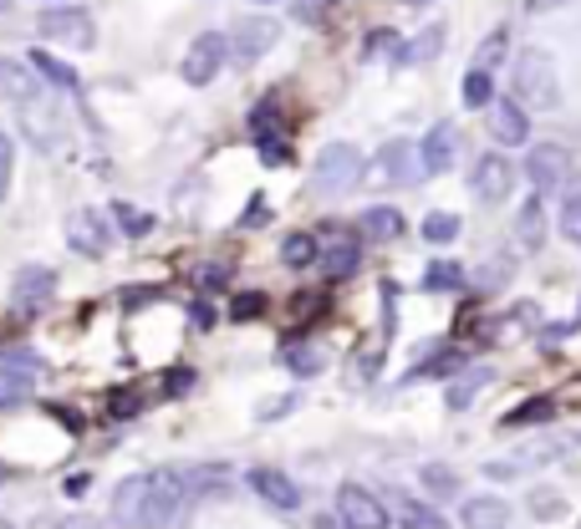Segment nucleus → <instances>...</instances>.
<instances>
[{
	"label": "nucleus",
	"mask_w": 581,
	"mask_h": 529,
	"mask_svg": "<svg viewBox=\"0 0 581 529\" xmlns=\"http://www.w3.org/2000/svg\"><path fill=\"white\" fill-rule=\"evenodd\" d=\"M515 103H521V107H541V113H551V107L561 103V82H556L551 51L531 46V51H521V57H515Z\"/></svg>",
	"instance_id": "1"
},
{
	"label": "nucleus",
	"mask_w": 581,
	"mask_h": 529,
	"mask_svg": "<svg viewBox=\"0 0 581 529\" xmlns=\"http://www.w3.org/2000/svg\"><path fill=\"white\" fill-rule=\"evenodd\" d=\"M362 153L352 143H327L322 153H316V193H347V189H358V178H362Z\"/></svg>",
	"instance_id": "2"
},
{
	"label": "nucleus",
	"mask_w": 581,
	"mask_h": 529,
	"mask_svg": "<svg viewBox=\"0 0 581 529\" xmlns=\"http://www.w3.org/2000/svg\"><path fill=\"white\" fill-rule=\"evenodd\" d=\"M230 61V36H220V31H205V36H194V46L184 51V82L189 87H209L214 77H220V67Z\"/></svg>",
	"instance_id": "3"
},
{
	"label": "nucleus",
	"mask_w": 581,
	"mask_h": 529,
	"mask_svg": "<svg viewBox=\"0 0 581 529\" xmlns=\"http://www.w3.org/2000/svg\"><path fill=\"white\" fill-rule=\"evenodd\" d=\"M36 387H42V362H36V356L31 352L0 356V408H21V402H31Z\"/></svg>",
	"instance_id": "4"
},
{
	"label": "nucleus",
	"mask_w": 581,
	"mask_h": 529,
	"mask_svg": "<svg viewBox=\"0 0 581 529\" xmlns=\"http://www.w3.org/2000/svg\"><path fill=\"white\" fill-rule=\"evenodd\" d=\"M469 189H475L479 204H506L510 189H515V163L506 153H485L469 174Z\"/></svg>",
	"instance_id": "5"
},
{
	"label": "nucleus",
	"mask_w": 581,
	"mask_h": 529,
	"mask_svg": "<svg viewBox=\"0 0 581 529\" xmlns=\"http://www.w3.org/2000/svg\"><path fill=\"white\" fill-rule=\"evenodd\" d=\"M276 36H281V26L266 21V15L235 21V31H230V61H235V67H251V61H260L270 46H276Z\"/></svg>",
	"instance_id": "6"
},
{
	"label": "nucleus",
	"mask_w": 581,
	"mask_h": 529,
	"mask_svg": "<svg viewBox=\"0 0 581 529\" xmlns=\"http://www.w3.org/2000/svg\"><path fill=\"white\" fill-rule=\"evenodd\" d=\"M337 519H342L347 529H387V509L377 494H368L362 484H342L337 489Z\"/></svg>",
	"instance_id": "7"
},
{
	"label": "nucleus",
	"mask_w": 581,
	"mask_h": 529,
	"mask_svg": "<svg viewBox=\"0 0 581 529\" xmlns=\"http://www.w3.org/2000/svg\"><path fill=\"white\" fill-rule=\"evenodd\" d=\"M567 174H571V153L561 143H536V148H531V158H525V178H531V189H536V193L561 189Z\"/></svg>",
	"instance_id": "8"
},
{
	"label": "nucleus",
	"mask_w": 581,
	"mask_h": 529,
	"mask_svg": "<svg viewBox=\"0 0 581 529\" xmlns=\"http://www.w3.org/2000/svg\"><path fill=\"white\" fill-rule=\"evenodd\" d=\"M107 239H113V224H107L103 209H72V220H67V245H72L77 255L97 260V255L107 250Z\"/></svg>",
	"instance_id": "9"
},
{
	"label": "nucleus",
	"mask_w": 581,
	"mask_h": 529,
	"mask_svg": "<svg viewBox=\"0 0 581 529\" xmlns=\"http://www.w3.org/2000/svg\"><path fill=\"white\" fill-rule=\"evenodd\" d=\"M36 26H42L46 42L77 46V51H88V46L97 42V31H92V15H88V11H77V5H67V11H46Z\"/></svg>",
	"instance_id": "10"
},
{
	"label": "nucleus",
	"mask_w": 581,
	"mask_h": 529,
	"mask_svg": "<svg viewBox=\"0 0 581 529\" xmlns=\"http://www.w3.org/2000/svg\"><path fill=\"white\" fill-rule=\"evenodd\" d=\"M377 178L383 184H418V178H429L423 174V158H418V148L408 143V138H398V143H383V153H377Z\"/></svg>",
	"instance_id": "11"
},
{
	"label": "nucleus",
	"mask_w": 581,
	"mask_h": 529,
	"mask_svg": "<svg viewBox=\"0 0 581 529\" xmlns=\"http://www.w3.org/2000/svg\"><path fill=\"white\" fill-rule=\"evenodd\" d=\"M567 448H577V433H551V438H541V443H525L515 463H490V473H495V479H510V473L536 469V463H556Z\"/></svg>",
	"instance_id": "12"
},
{
	"label": "nucleus",
	"mask_w": 581,
	"mask_h": 529,
	"mask_svg": "<svg viewBox=\"0 0 581 529\" xmlns=\"http://www.w3.org/2000/svg\"><path fill=\"white\" fill-rule=\"evenodd\" d=\"M143 509H149V473H133L113 489V525L143 529Z\"/></svg>",
	"instance_id": "13"
},
{
	"label": "nucleus",
	"mask_w": 581,
	"mask_h": 529,
	"mask_svg": "<svg viewBox=\"0 0 581 529\" xmlns=\"http://www.w3.org/2000/svg\"><path fill=\"white\" fill-rule=\"evenodd\" d=\"M490 138L500 148H521L531 138V118H525V107L515 97H495L490 107Z\"/></svg>",
	"instance_id": "14"
},
{
	"label": "nucleus",
	"mask_w": 581,
	"mask_h": 529,
	"mask_svg": "<svg viewBox=\"0 0 581 529\" xmlns=\"http://www.w3.org/2000/svg\"><path fill=\"white\" fill-rule=\"evenodd\" d=\"M245 479H251V489L270 504V509H286V515H291V509H301V489L291 484V473L266 469V463H260V469H251Z\"/></svg>",
	"instance_id": "15"
},
{
	"label": "nucleus",
	"mask_w": 581,
	"mask_h": 529,
	"mask_svg": "<svg viewBox=\"0 0 581 529\" xmlns=\"http://www.w3.org/2000/svg\"><path fill=\"white\" fill-rule=\"evenodd\" d=\"M418 158H423V174H449L454 168V158H460V132L449 128V122H439V128L423 132V143H418Z\"/></svg>",
	"instance_id": "16"
},
{
	"label": "nucleus",
	"mask_w": 581,
	"mask_h": 529,
	"mask_svg": "<svg viewBox=\"0 0 581 529\" xmlns=\"http://www.w3.org/2000/svg\"><path fill=\"white\" fill-rule=\"evenodd\" d=\"M51 291H57V275H51L46 264H26L11 285V301H15V310H36L51 301Z\"/></svg>",
	"instance_id": "17"
},
{
	"label": "nucleus",
	"mask_w": 581,
	"mask_h": 529,
	"mask_svg": "<svg viewBox=\"0 0 581 529\" xmlns=\"http://www.w3.org/2000/svg\"><path fill=\"white\" fill-rule=\"evenodd\" d=\"M515 235H521L525 250H541L546 245V193H531L515 214Z\"/></svg>",
	"instance_id": "18"
},
{
	"label": "nucleus",
	"mask_w": 581,
	"mask_h": 529,
	"mask_svg": "<svg viewBox=\"0 0 581 529\" xmlns=\"http://www.w3.org/2000/svg\"><path fill=\"white\" fill-rule=\"evenodd\" d=\"M358 235H362V239H373V245H383V239H398V235H403V209H387V204L362 209Z\"/></svg>",
	"instance_id": "19"
},
{
	"label": "nucleus",
	"mask_w": 581,
	"mask_h": 529,
	"mask_svg": "<svg viewBox=\"0 0 581 529\" xmlns=\"http://www.w3.org/2000/svg\"><path fill=\"white\" fill-rule=\"evenodd\" d=\"M0 103H11V107L36 103V82H31V72L21 61H0Z\"/></svg>",
	"instance_id": "20"
},
{
	"label": "nucleus",
	"mask_w": 581,
	"mask_h": 529,
	"mask_svg": "<svg viewBox=\"0 0 581 529\" xmlns=\"http://www.w3.org/2000/svg\"><path fill=\"white\" fill-rule=\"evenodd\" d=\"M464 529H506L510 525V504L506 499H469L460 509Z\"/></svg>",
	"instance_id": "21"
},
{
	"label": "nucleus",
	"mask_w": 581,
	"mask_h": 529,
	"mask_svg": "<svg viewBox=\"0 0 581 529\" xmlns=\"http://www.w3.org/2000/svg\"><path fill=\"white\" fill-rule=\"evenodd\" d=\"M31 72L36 77H46V82H51V87H61V92H77L82 87V77H77V67H67V61L61 57H51V51H31Z\"/></svg>",
	"instance_id": "22"
},
{
	"label": "nucleus",
	"mask_w": 581,
	"mask_h": 529,
	"mask_svg": "<svg viewBox=\"0 0 581 529\" xmlns=\"http://www.w3.org/2000/svg\"><path fill=\"white\" fill-rule=\"evenodd\" d=\"M358 260H362L358 239H332V245H322V270H327L332 280L352 275V270H358Z\"/></svg>",
	"instance_id": "23"
},
{
	"label": "nucleus",
	"mask_w": 581,
	"mask_h": 529,
	"mask_svg": "<svg viewBox=\"0 0 581 529\" xmlns=\"http://www.w3.org/2000/svg\"><path fill=\"white\" fill-rule=\"evenodd\" d=\"M393 515H398V529H449L439 509H429V504H418V499H398Z\"/></svg>",
	"instance_id": "24"
},
{
	"label": "nucleus",
	"mask_w": 581,
	"mask_h": 529,
	"mask_svg": "<svg viewBox=\"0 0 581 529\" xmlns=\"http://www.w3.org/2000/svg\"><path fill=\"white\" fill-rule=\"evenodd\" d=\"M281 362L297 372V377H316V372L327 367V356L316 352V346H301V341H286V346H281Z\"/></svg>",
	"instance_id": "25"
},
{
	"label": "nucleus",
	"mask_w": 581,
	"mask_h": 529,
	"mask_svg": "<svg viewBox=\"0 0 581 529\" xmlns=\"http://www.w3.org/2000/svg\"><path fill=\"white\" fill-rule=\"evenodd\" d=\"M423 291H464V270L454 260H433L423 270Z\"/></svg>",
	"instance_id": "26"
},
{
	"label": "nucleus",
	"mask_w": 581,
	"mask_h": 529,
	"mask_svg": "<svg viewBox=\"0 0 581 529\" xmlns=\"http://www.w3.org/2000/svg\"><path fill=\"white\" fill-rule=\"evenodd\" d=\"M485 383H490V372H485V367H469V377H464V383H454V387H449V408H454V412H464L479 392H485Z\"/></svg>",
	"instance_id": "27"
},
{
	"label": "nucleus",
	"mask_w": 581,
	"mask_h": 529,
	"mask_svg": "<svg viewBox=\"0 0 581 529\" xmlns=\"http://www.w3.org/2000/svg\"><path fill=\"white\" fill-rule=\"evenodd\" d=\"M464 107H495L490 72H479V67H469V72H464Z\"/></svg>",
	"instance_id": "28"
},
{
	"label": "nucleus",
	"mask_w": 581,
	"mask_h": 529,
	"mask_svg": "<svg viewBox=\"0 0 581 529\" xmlns=\"http://www.w3.org/2000/svg\"><path fill=\"white\" fill-rule=\"evenodd\" d=\"M113 224H118L128 239H143L153 230V214H143L138 204H113Z\"/></svg>",
	"instance_id": "29"
},
{
	"label": "nucleus",
	"mask_w": 581,
	"mask_h": 529,
	"mask_svg": "<svg viewBox=\"0 0 581 529\" xmlns=\"http://www.w3.org/2000/svg\"><path fill=\"white\" fill-rule=\"evenodd\" d=\"M281 260L291 264V270H306V264L322 260V245H316L312 235H291L286 239V250H281Z\"/></svg>",
	"instance_id": "30"
},
{
	"label": "nucleus",
	"mask_w": 581,
	"mask_h": 529,
	"mask_svg": "<svg viewBox=\"0 0 581 529\" xmlns=\"http://www.w3.org/2000/svg\"><path fill=\"white\" fill-rule=\"evenodd\" d=\"M433 51H444V31H439V26H429L414 46H403V57H398V61H403V67H418V61H429Z\"/></svg>",
	"instance_id": "31"
},
{
	"label": "nucleus",
	"mask_w": 581,
	"mask_h": 529,
	"mask_svg": "<svg viewBox=\"0 0 581 529\" xmlns=\"http://www.w3.org/2000/svg\"><path fill=\"white\" fill-rule=\"evenodd\" d=\"M506 46H510V31L506 26L490 31V36L479 42V51H475V67H479V72H495V67H500V57H506Z\"/></svg>",
	"instance_id": "32"
},
{
	"label": "nucleus",
	"mask_w": 581,
	"mask_h": 529,
	"mask_svg": "<svg viewBox=\"0 0 581 529\" xmlns=\"http://www.w3.org/2000/svg\"><path fill=\"white\" fill-rule=\"evenodd\" d=\"M561 235L581 250V184H571L567 199H561Z\"/></svg>",
	"instance_id": "33"
},
{
	"label": "nucleus",
	"mask_w": 581,
	"mask_h": 529,
	"mask_svg": "<svg viewBox=\"0 0 581 529\" xmlns=\"http://www.w3.org/2000/svg\"><path fill=\"white\" fill-rule=\"evenodd\" d=\"M423 489H429L433 499H454V494H460V473L429 463V469H423Z\"/></svg>",
	"instance_id": "34"
},
{
	"label": "nucleus",
	"mask_w": 581,
	"mask_h": 529,
	"mask_svg": "<svg viewBox=\"0 0 581 529\" xmlns=\"http://www.w3.org/2000/svg\"><path fill=\"white\" fill-rule=\"evenodd\" d=\"M556 412V402L551 397H531V402H521V408L510 412L506 418V427H525V423H546V418H551Z\"/></svg>",
	"instance_id": "35"
},
{
	"label": "nucleus",
	"mask_w": 581,
	"mask_h": 529,
	"mask_svg": "<svg viewBox=\"0 0 581 529\" xmlns=\"http://www.w3.org/2000/svg\"><path fill=\"white\" fill-rule=\"evenodd\" d=\"M454 235H460V220H454V214H429V220H423V239H429V245H449Z\"/></svg>",
	"instance_id": "36"
},
{
	"label": "nucleus",
	"mask_w": 581,
	"mask_h": 529,
	"mask_svg": "<svg viewBox=\"0 0 581 529\" xmlns=\"http://www.w3.org/2000/svg\"><path fill=\"white\" fill-rule=\"evenodd\" d=\"M454 367H464V352H444V356H429L423 367L414 372V377H449Z\"/></svg>",
	"instance_id": "37"
},
{
	"label": "nucleus",
	"mask_w": 581,
	"mask_h": 529,
	"mask_svg": "<svg viewBox=\"0 0 581 529\" xmlns=\"http://www.w3.org/2000/svg\"><path fill=\"white\" fill-rule=\"evenodd\" d=\"M383 51H393V57H403V42L393 36V31H373L368 36V57H383Z\"/></svg>",
	"instance_id": "38"
},
{
	"label": "nucleus",
	"mask_w": 581,
	"mask_h": 529,
	"mask_svg": "<svg viewBox=\"0 0 581 529\" xmlns=\"http://www.w3.org/2000/svg\"><path fill=\"white\" fill-rule=\"evenodd\" d=\"M291 408H297V397H270V402H260L255 418H260V423H276V418H286Z\"/></svg>",
	"instance_id": "39"
},
{
	"label": "nucleus",
	"mask_w": 581,
	"mask_h": 529,
	"mask_svg": "<svg viewBox=\"0 0 581 529\" xmlns=\"http://www.w3.org/2000/svg\"><path fill=\"white\" fill-rule=\"evenodd\" d=\"M531 515H541V519H556V515H561V504L551 499V489H541V494H531Z\"/></svg>",
	"instance_id": "40"
},
{
	"label": "nucleus",
	"mask_w": 581,
	"mask_h": 529,
	"mask_svg": "<svg viewBox=\"0 0 581 529\" xmlns=\"http://www.w3.org/2000/svg\"><path fill=\"white\" fill-rule=\"evenodd\" d=\"M5 189H11V138L0 132V199H5Z\"/></svg>",
	"instance_id": "41"
},
{
	"label": "nucleus",
	"mask_w": 581,
	"mask_h": 529,
	"mask_svg": "<svg viewBox=\"0 0 581 529\" xmlns=\"http://www.w3.org/2000/svg\"><path fill=\"white\" fill-rule=\"evenodd\" d=\"M260 310H266V295H240V301H235L240 321H245V316H260Z\"/></svg>",
	"instance_id": "42"
},
{
	"label": "nucleus",
	"mask_w": 581,
	"mask_h": 529,
	"mask_svg": "<svg viewBox=\"0 0 581 529\" xmlns=\"http://www.w3.org/2000/svg\"><path fill=\"white\" fill-rule=\"evenodd\" d=\"M327 5H332V0H301L297 15H301V21H322V15H327Z\"/></svg>",
	"instance_id": "43"
},
{
	"label": "nucleus",
	"mask_w": 581,
	"mask_h": 529,
	"mask_svg": "<svg viewBox=\"0 0 581 529\" xmlns=\"http://www.w3.org/2000/svg\"><path fill=\"white\" fill-rule=\"evenodd\" d=\"M260 158H266V163H281V158H286V148L276 143V138H266V132H260Z\"/></svg>",
	"instance_id": "44"
},
{
	"label": "nucleus",
	"mask_w": 581,
	"mask_h": 529,
	"mask_svg": "<svg viewBox=\"0 0 581 529\" xmlns=\"http://www.w3.org/2000/svg\"><path fill=\"white\" fill-rule=\"evenodd\" d=\"M561 5H571V0H525V11H531V15H546V11H561Z\"/></svg>",
	"instance_id": "45"
},
{
	"label": "nucleus",
	"mask_w": 581,
	"mask_h": 529,
	"mask_svg": "<svg viewBox=\"0 0 581 529\" xmlns=\"http://www.w3.org/2000/svg\"><path fill=\"white\" fill-rule=\"evenodd\" d=\"M57 529H103V525H97V519H92V515H72V519H61Z\"/></svg>",
	"instance_id": "46"
},
{
	"label": "nucleus",
	"mask_w": 581,
	"mask_h": 529,
	"mask_svg": "<svg viewBox=\"0 0 581 529\" xmlns=\"http://www.w3.org/2000/svg\"><path fill=\"white\" fill-rule=\"evenodd\" d=\"M266 220V199H251V214H245V224H260Z\"/></svg>",
	"instance_id": "47"
},
{
	"label": "nucleus",
	"mask_w": 581,
	"mask_h": 529,
	"mask_svg": "<svg viewBox=\"0 0 581 529\" xmlns=\"http://www.w3.org/2000/svg\"><path fill=\"white\" fill-rule=\"evenodd\" d=\"M312 529H347V525H342L337 515H316V525H312Z\"/></svg>",
	"instance_id": "48"
},
{
	"label": "nucleus",
	"mask_w": 581,
	"mask_h": 529,
	"mask_svg": "<svg viewBox=\"0 0 581 529\" xmlns=\"http://www.w3.org/2000/svg\"><path fill=\"white\" fill-rule=\"evenodd\" d=\"M199 285H224V270H199Z\"/></svg>",
	"instance_id": "49"
},
{
	"label": "nucleus",
	"mask_w": 581,
	"mask_h": 529,
	"mask_svg": "<svg viewBox=\"0 0 581 529\" xmlns=\"http://www.w3.org/2000/svg\"><path fill=\"white\" fill-rule=\"evenodd\" d=\"M403 5H433V0H403Z\"/></svg>",
	"instance_id": "50"
},
{
	"label": "nucleus",
	"mask_w": 581,
	"mask_h": 529,
	"mask_svg": "<svg viewBox=\"0 0 581 529\" xmlns=\"http://www.w3.org/2000/svg\"><path fill=\"white\" fill-rule=\"evenodd\" d=\"M0 529H15V525H5V519H0Z\"/></svg>",
	"instance_id": "51"
},
{
	"label": "nucleus",
	"mask_w": 581,
	"mask_h": 529,
	"mask_svg": "<svg viewBox=\"0 0 581 529\" xmlns=\"http://www.w3.org/2000/svg\"><path fill=\"white\" fill-rule=\"evenodd\" d=\"M577 321H581V310H577Z\"/></svg>",
	"instance_id": "52"
},
{
	"label": "nucleus",
	"mask_w": 581,
	"mask_h": 529,
	"mask_svg": "<svg viewBox=\"0 0 581 529\" xmlns=\"http://www.w3.org/2000/svg\"><path fill=\"white\" fill-rule=\"evenodd\" d=\"M0 5H5V0H0Z\"/></svg>",
	"instance_id": "53"
}]
</instances>
